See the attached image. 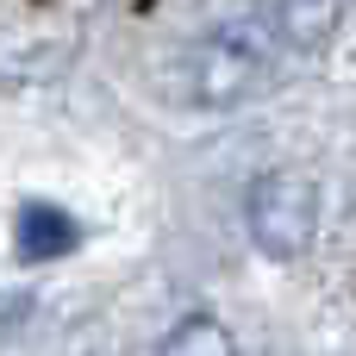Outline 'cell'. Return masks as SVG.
I'll use <instances>...</instances> for the list:
<instances>
[{"instance_id":"cell-4","label":"cell","mask_w":356,"mask_h":356,"mask_svg":"<svg viewBox=\"0 0 356 356\" xmlns=\"http://www.w3.org/2000/svg\"><path fill=\"white\" fill-rule=\"evenodd\" d=\"M332 25H338V0H275V13H269L275 44H288V50H319L332 38Z\"/></svg>"},{"instance_id":"cell-1","label":"cell","mask_w":356,"mask_h":356,"mask_svg":"<svg viewBox=\"0 0 356 356\" xmlns=\"http://www.w3.org/2000/svg\"><path fill=\"white\" fill-rule=\"evenodd\" d=\"M275 63H282V44L263 13L219 19L188 56V94H194V106H213V113L244 106L275 81Z\"/></svg>"},{"instance_id":"cell-5","label":"cell","mask_w":356,"mask_h":356,"mask_svg":"<svg viewBox=\"0 0 356 356\" xmlns=\"http://www.w3.org/2000/svg\"><path fill=\"white\" fill-rule=\"evenodd\" d=\"M156 356H238V344H232V332H225L213 313H188V319L156 344Z\"/></svg>"},{"instance_id":"cell-2","label":"cell","mask_w":356,"mask_h":356,"mask_svg":"<svg viewBox=\"0 0 356 356\" xmlns=\"http://www.w3.org/2000/svg\"><path fill=\"white\" fill-rule=\"evenodd\" d=\"M244 225H250V238H257L263 257L294 263L319 238V188L307 175H294V169H269L244 194Z\"/></svg>"},{"instance_id":"cell-3","label":"cell","mask_w":356,"mask_h":356,"mask_svg":"<svg viewBox=\"0 0 356 356\" xmlns=\"http://www.w3.org/2000/svg\"><path fill=\"white\" fill-rule=\"evenodd\" d=\"M75 219L63 213V207H44V200H31V207H19V225H13V250L25 257V263H56V257H69L75 250Z\"/></svg>"}]
</instances>
